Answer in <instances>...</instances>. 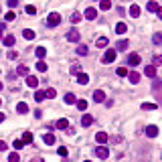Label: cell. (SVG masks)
Returning a JSON list of instances; mask_svg holds the SVG:
<instances>
[{"label":"cell","mask_w":162,"mask_h":162,"mask_svg":"<svg viewBox=\"0 0 162 162\" xmlns=\"http://www.w3.org/2000/svg\"><path fill=\"white\" fill-rule=\"evenodd\" d=\"M34 99H37V101H43L45 99V91H37V93H34Z\"/></svg>","instance_id":"ab89813d"},{"label":"cell","mask_w":162,"mask_h":162,"mask_svg":"<svg viewBox=\"0 0 162 162\" xmlns=\"http://www.w3.org/2000/svg\"><path fill=\"white\" fill-rule=\"evenodd\" d=\"M22 37H25L26 41H33V39H34V30H30V29H25V30H22Z\"/></svg>","instance_id":"ac0fdd59"},{"label":"cell","mask_w":162,"mask_h":162,"mask_svg":"<svg viewBox=\"0 0 162 162\" xmlns=\"http://www.w3.org/2000/svg\"><path fill=\"white\" fill-rule=\"evenodd\" d=\"M22 144H33V134H30V132H25V136H22Z\"/></svg>","instance_id":"484cf974"},{"label":"cell","mask_w":162,"mask_h":162,"mask_svg":"<svg viewBox=\"0 0 162 162\" xmlns=\"http://www.w3.org/2000/svg\"><path fill=\"white\" fill-rule=\"evenodd\" d=\"M14 18H16V12H14V10H8V12L4 14V20H6V22H10V20H14Z\"/></svg>","instance_id":"cb8c5ba5"},{"label":"cell","mask_w":162,"mask_h":162,"mask_svg":"<svg viewBox=\"0 0 162 162\" xmlns=\"http://www.w3.org/2000/svg\"><path fill=\"white\" fill-rule=\"evenodd\" d=\"M75 101H77V99H75L73 93H67V95H65V103H75Z\"/></svg>","instance_id":"836d02e7"},{"label":"cell","mask_w":162,"mask_h":162,"mask_svg":"<svg viewBox=\"0 0 162 162\" xmlns=\"http://www.w3.org/2000/svg\"><path fill=\"white\" fill-rule=\"evenodd\" d=\"M85 162H91V160H85Z\"/></svg>","instance_id":"9f6ffc18"},{"label":"cell","mask_w":162,"mask_h":162,"mask_svg":"<svg viewBox=\"0 0 162 162\" xmlns=\"http://www.w3.org/2000/svg\"><path fill=\"white\" fill-rule=\"evenodd\" d=\"M16 112H18V113H26V112H29V105H26L25 101H20L18 105H16Z\"/></svg>","instance_id":"ffe728a7"},{"label":"cell","mask_w":162,"mask_h":162,"mask_svg":"<svg viewBox=\"0 0 162 162\" xmlns=\"http://www.w3.org/2000/svg\"><path fill=\"white\" fill-rule=\"evenodd\" d=\"M156 12H158V18L162 20V8H160V6H158V10H156Z\"/></svg>","instance_id":"681fc988"},{"label":"cell","mask_w":162,"mask_h":162,"mask_svg":"<svg viewBox=\"0 0 162 162\" xmlns=\"http://www.w3.org/2000/svg\"><path fill=\"white\" fill-rule=\"evenodd\" d=\"M30 162H45V160H43V158H33Z\"/></svg>","instance_id":"f907efd6"},{"label":"cell","mask_w":162,"mask_h":162,"mask_svg":"<svg viewBox=\"0 0 162 162\" xmlns=\"http://www.w3.org/2000/svg\"><path fill=\"white\" fill-rule=\"evenodd\" d=\"M16 75H29V67H26V65H20V67L16 69Z\"/></svg>","instance_id":"4316f807"},{"label":"cell","mask_w":162,"mask_h":162,"mask_svg":"<svg viewBox=\"0 0 162 162\" xmlns=\"http://www.w3.org/2000/svg\"><path fill=\"white\" fill-rule=\"evenodd\" d=\"M18 160H20V156H18L16 152H12V154L8 156V162H18Z\"/></svg>","instance_id":"74e56055"},{"label":"cell","mask_w":162,"mask_h":162,"mask_svg":"<svg viewBox=\"0 0 162 162\" xmlns=\"http://www.w3.org/2000/svg\"><path fill=\"white\" fill-rule=\"evenodd\" d=\"M128 77H130V81H132V83H138V81H140V73H138V71H130Z\"/></svg>","instance_id":"2e32d148"},{"label":"cell","mask_w":162,"mask_h":162,"mask_svg":"<svg viewBox=\"0 0 162 162\" xmlns=\"http://www.w3.org/2000/svg\"><path fill=\"white\" fill-rule=\"evenodd\" d=\"M142 109H148V112H152V109H156V103H142Z\"/></svg>","instance_id":"d590c367"},{"label":"cell","mask_w":162,"mask_h":162,"mask_svg":"<svg viewBox=\"0 0 162 162\" xmlns=\"http://www.w3.org/2000/svg\"><path fill=\"white\" fill-rule=\"evenodd\" d=\"M0 91H2V83H0Z\"/></svg>","instance_id":"db71d44e"},{"label":"cell","mask_w":162,"mask_h":162,"mask_svg":"<svg viewBox=\"0 0 162 162\" xmlns=\"http://www.w3.org/2000/svg\"><path fill=\"white\" fill-rule=\"evenodd\" d=\"M43 140H45V144H49V146H53V144H55V140H57V138H55L53 134H49V132H47V134H45V136H43Z\"/></svg>","instance_id":"4fadbf2b"},{"label":"cell","mask_w":162,"mask_h":162,"mask_svg":"<svg viewBox=\"0 0 162 162\" xmlns=\"http://www.w3.org/2000/svg\"><path fill=\"white\" fill-rule=\"evenodd\" d=\"M79 20H81V14H79V12H73V14H71V22H79Z\"/></svg>","instance_id":"b9f144b4"},{"label":"cell","mask_w":162,"mask_h":162,"mask_svg":"<svg viewBox=\"0 0 162 162\" xmlns=\"http://www.w3.org/2000/svg\"><path fill=\"white\" fill-rule=\"evenodd\" d=\"M16 57H18V53H16V51H8V59L10 61H14Z\"/></svg>","instance_id":"ee69618b"},{"label":"cell","mask_w":162,"mask_h":162,"mask_svg":"<svg viewBox=\"0 0 162 162\" xmlns=\"http://www.w3.org/2000/svg\"><path fill=\"white\" fill-rule=\"evenodd\" d=\"M116 57H118V51H116V49H108L105 55L101 57V63L108 65V63H112V61H116Z\"/></svg>","instance_id":"6da1fadb"},{"label":"cell","mask_w":162,"mask_h":162,"mask_svg":"<svg viewBox=\"0 0 162 162\" xmlns=\"http://www.w3.org/2000/svg\"><path fill=\"white\" fill-rule=\"evenodd\" d=\"M2 150H6V142H2V140H0V152H2Z\"/></svg>","instance_id":"c3c4849f"},{"label":"cell","mask_w":162,"mask_h":162,"mask_svg":"<svg viewBox=\"0 0 162 162\" xmlns=\"http://www.w3.org/2000/svg\"><path fill=\"white\" fill-rule=\"evenodd\" d=\"M77 55H87V47H85V45H79L77 47Z\"/></svg>","instance_id":"8d00e7d4"},{"label":"cell","mask_w":162,"mask_h":162,"mask_svg":"<svg viewBox=\"0 0 162 162\" xmlns=\"http://www.w3.org/2000/svg\"><path fill=\"white\" fill-rule=\"evenodd\" d=\"M77 103V108L81 109V112H85V109H87V101H85V99H79V101H75Z\"/></svg>","instance_id":"f1b7e54d"},{"label":"cell","mask_w":162,"mask_h":162,"mask_svg":"<svg viewBox=\"0 0 162 162\" xmlns=\"http://www.w3.org/2000/svg\"><path fill=\"white\" fill-rule=\"evenodd\" d=\"M61 22V16H59V12H51L49 16H47V25L49 26H57Z\"/></svg>","instance_id":"7a4b0ae2"},{"label":"cell","mask_w":162,"mask_h":162,"mask_svg":"<svg viewBox=\"0 0 162 162\" xmlns=\"http://www.w3.org/2000/svg\"><path fill=\"white\" fill-rule=\"evenodd\" d=\"M25 10L29 12V14H37V8H34L33 4H26V8H25Z\"/></svg>","instance_id":"f35d334b"},{"label":"cell","mask_w":162,"mask_h":162,"mask_svg":"<svg viewBox=\"0 0 162 162\" xmlns=\"http://www.w3.org/2000/svg\"><path fill=\"white\" fill-rule=\"evenodd\" d=\"M91 124H93V116L85 113L83 118H81V126H83V128H87V126H91Z\"/></svg>","instance_id":"52a82bcc"},{"label":"cell","mask_w":162,"mask_h":162,"mask_svg":"<svg viewBox=\"0 0 162 162\" xmlns=\"http://www.w3.org/2000/svg\"><path fill=\"white\" fill-rule=\"evenodd\" d=\"M67 41L69 43H79V41H81V34H79V30L77 29H71L67 33Z\"/></svg>","instance_id":"3957f363"},{"label":"cell","mask_w":162,"mask_h":162,"mask_svg":"<svg viewBox=\"0 0 162 162\" xmlns=\"http://www.w3.org/2000/svg\"><path fill=\"white\" fill-rule=\"evenodd\" d=\"M26 85H29L30 89H34L37 85H39V79L34 77V75H26Z\"/></svg>","instance_id":"5b68a950"},{"label":"cell","mask_w":162,"mask_h":162,"mask_svg":"<svg viewBox=\"0 0 162 162\" xmlns=\"http://www.w3.org/2000/svg\"><path fill=\"white\" fill-rule=\"evenodd\" d=\"M77 81H79V83H81V85H87V83H89V77H87V75H85V73H79Z\"/></svg>","instance_id":"d4e9b609"},{"label":"cell","mask_w":162,"mask_h":162,"mask_svg":"<svg viewBox=\"0 0 162 162\" xmlns=\"http://www.w3.org/2000/svg\"><path fill=\"white\" fill-rule=\"evenodd\" d=\"M146 8L150 10V12H156V10H158V4H156V2H154V0H150V2H148V4H146Z\"/></svg>","instance_id":"83f0119b"},{"label":"cell","mask_w":162,"mask_h":162,"mask_svg":"<svg viewBox=\"0 0 162 162\" xmlns=\"http://www.w3.org/2000/svg\"><path fill=\"white\" fill-rule=\"evenodd\" d=\"M34 55H37L39 59H43V57H47V49H45V47H37V51H34Z\"/></svg>","instance_id":"d6986e66"},{"label":"cell","mask_w":162,"mask_h":162,"mask_svg":"<svg viewBox=\"0 0 162 162\" xmlns=\"http://www.w3.org/2000/svg\"><path fill=\"white\" fill-rule=\"evenodd\" d=\"M0 37H2V29H0Z\"/></svg>","instance_id":"f5cc1de1"},{"label":"cell","mask_w":162,"mask_h":162,"mask_svg":"<svg viewBox=\"0 0 162 162\" xmlns=\"http://www.w3.org/2000/svg\"><path fill=\"white\" fill-rule=\"evenodd\" d=\"M37 71L45 73V71H47V63H45V61H39V63H37Z\"/></svg>","instance_id":"d6a6232c"},{"label":"cell","mask_w":162,"mask_h":162,"mask_svg":"<svg viewBox=\"0 0 162 162\" xmlns=\"http://www.w3.org/2000/svg\"><path fill=\"white\" fill-rule=\"evenodd\" d=\"M14 37H12V34H8V37H6V39H4V45H6V47H12V45H14Z\"/></svg>","instance_id":"1f68e13d"},{"label":"cell","mask_w":162,"mask_h":162,"mask_svg":"<svg viewBox=\"0 0 162 162\" xmlns=\"http://www.w3.org/2000/svg\"><path fill=\"white\" fill-rule=\"evenodd\" d=\"M55 128H59V130H67V128H69V122H67L65 118H61V120H57Z\"/></svg>","instance_id":"7c38bea8"},{"label":"cell","mask_w":162,"mask_h":162,"mask_svg":"<svg viewBox=\"0 0 162 162\" xmlns=\"http://www.w3.org/2000/svg\"><path fill=\"white\" fill-rule=\"evenodd\" d=\"M95 16H97V10L95 8H85V18L87 20H95Z\"/></svg>","instance_id":"ba28073f"},{"label":"cell","mask_w":162,"mask_h":162,"mask_svg":"<svg viewBox=\"0 0 162 162\" xmlns=\"http://www.w3.org/2000/svg\"><path fill=\"white\" fill-rule=\"evenodd\" d=\"M0 105H2V99H0Z\"/></svg>","instance_id":"11a10c76"},{"label":"cell","mask_w":162,"mask_h":162,"mask_svg":"<svg viewBox=\"0 0 162 162\" xmlns=\"http://www.w3.org/2000/svg\"><path fill=\"white\" fill-rule=\"evenodd\" d=\"M152 41H154V45H162V33H154Z\"/></svg>","instance_id":"f546056e"},{"label":"cell","mask_w":162,"mask_h":162,"mask_svg":"<svg viewBox=\"0 0 162 162\" xmlns=\"http://www.w3.org/2000/svg\"><path fill=\"white\" fill-rule=\"evenodd\" d=\"M146 75L148 77H156V67H154V65H148L146 67Z\"/></svg>","instance_id":"44dd1931"},{"label":"cell","mask_w":162,"mask_h":162,"mask_svg":"<svg viewBox=\"0 0 162 162\" xmlns=\"http://www.w3.org/2000/svg\"><path fill=\"white\" fill-rule=\"evenodd\" d=\"M95 140H97V144L103 146V144L108 142V134H105V132H97V134H95Z\"/></svg>","instance_id":"9c48e42d"},{"label":"cell","mask_w":162,"mask_h":162,"mask_svg":"<svg viewBox=\"0 0 162 162\" xmlns=\"http://www.w3.org/2000/svg\"><path fill=\"white\" fill-rule=\"evenodd\" d=\"M93 99L97 103H101V101H105V93H103L101 89H97V91H93Z\"/></svg>","instance_id":"8fae6325"},{"label":"cell","mask_w":162,"mask_h":162,"mask_svg":"<svg viewBox=\"0 0 162 162\" xmlns=\"http://www.w3.org/2000/svg\"><path fill=\"white\" fill-rule=\"evenodd\" d=\"M12 146H14V150H20L25 144H22V140H14V142H12Z\"/></svg>","instance_id":"60d3db41"},{"label":"cell","mask_w":162,"mask_h":162,"mask_svg":"<svg viewBox=\"0 0 162 162\" xmlns=\"http://www.w3.org/2000/svg\"><path fill=\"white\" fill-rule=\"evenodd\" d=\"M126 30H128V26H126V22H118V25H116V33H118V34H124Z\"/></svg>","instance_id":"e0dca14e"},{"label":"cell","mask_w":162,"mask_h":162,"mask_svg":"<svg viewBox=\"0 0 162 162\" xmlns=\"http://www.w3.org/2000/svg\"><path fill=\"white\" fill-rule=\"evenodd\" d=\"M8 6H10V8H14V6H18V0H8Z\"/></svg>","instance_id":"7dc6e473"},{"label":"cell","mask_w":162,"mask_h":162,"mask_svg":"<svg viewBox=\"0 0 162 162\" xmlns=\"http://www.w3.org/2000/svg\"><path fill=\"white\" fill-rule=\"evenodd\" d=\"M57 152H59V156H67V148H65V146H61L59 150H57Z\"/></svg>","instance_id":"f6af8a7d"},{"label":"cell","mask_w":162,"mask_h":162,"mask_svg":"<svg viewBox=\"0 0 162 162\" xmlns=\"http://www.w3.org/2000/svg\"><path fill=\"white\" fill-rule=\"evenodd\" d=\"M95 154H97V156L101 158V160H105V158L109 156V150H108V148H105V146H99L97 150H95Z\"/></svg>","instance_id":"277c9868"},{"label":"cell","mask_w":162,"mask_h":162,"mask_svg":"<svg viewBox=\"0 0 162 162\" xmlns=\"http://www.w3.org/2000/svg\"><path fill=\"white\" fill-rule=\"evenodd\" d=\"M156 65H162V55H154V67Z\"/></svg>","instance_id":"7bdbcfd3"},{"label":"cell","mask_w":162,"mask_h":162,"mask_svg":"<svg viewBox=\"0 0 162 162\" xmlns=\"http://www.w3.org/2000/svg\"><path fill=\"white\" fill-rule=\"evenodd\" d=\"M116 73H118L120 77H128V69H126V67H120L118 71H116Z\"/></svg>","instance_id":"e575fe53"},{"label":"cell","mask_w":162,"mask_h":162,"mask_svg":"<svg viewBox=\"0 0 162 162\" xmlns=\"http://www.w3.org/2000/svg\"><path fill=\"white\" fill-rule=\"evenodd\" d=\"M4 118H6V116H4V113H2V112H0V124L4 122Z\"/></svg>","instance_id":"816d5d0a"},{"label":"cell","mask_w":162,"mask_h":162,"mask_svg":"<svg viewBox=\"0 0 162 162\" xmlns=\"http://www.w3.org/2000/svg\"><path fill=\"white\" fill-rule=\"evenodd\" d=\"M55 95H57V91H55L53 87H49V89H47V91H45V97H49V99H53Z\"/></svg>","instance_id":"4dcf8cb0"},{"label":"cell","mask_w":162,"mask_h":162,"mask_svg":"<svg viewBox=\"0 0 162 162\" xmlns=\"http://www.w3.org/2000/svg\"><path fill=\"white\" fill-rule=\"evenodd\" d=\"M130 16H134V18H138V16H140V6H138V4H132V6H130Z\"/></svg>","instance_id":"5bb4252c"},{"label":"cell","mask_w":162,"mask_h":162,"mask_svg":"<svg viewBox=\"0 0 162 162\" xmlns=\"http://www.w3.org/2000/svg\"><path fill=\"white\" fill-rule=\"evenodd\" d=\"M128 63L130 65H138V63H140V55H138V53H130L128 55Z\"/></svg>","instance_id":"30bf717a"},{"label":"cell","mask_w":162,"mask_h":162,"mask_svg":"<svg viewBox=\"0 0 162 162\" xmlns=\"http://www.w3.org/2000/svg\"><path fill=\"white\" fill-rule=\"evenodd\" d=\"M128 43H130V41H126V39L118 41V47H116V51H126V49H128Z\"/></svg>","instance_id":"9a60e30c"},{"label":"cell","mask_w":162,"mask_h":162,"mask_svg":"<svg viewBox=\"0 0 162 162\" xmlns=\"http://www.w3.org/2000/svg\"><path fill=\"white\" fill-rule=\"evenodd\" d=\"M146 136L148 138H156L158 136V128L156 126H146Z\"/></svg>","instance_id":"8992f818"},{"label":"cell","mask_w":162,"mask_h":162,"mask_svg":"<svg viewBox=\"0 0 162 162\" xmlns=\"http://www.w3.org/2000/svg\"><path fill=\"white\" fill-rule=\"evenodd\" d=\"M99 8L101 10H109L112 8V0H101V2H99Z\"/></svg>","instance_id":"7402d4cb"},{"label":"cell","mask_w":162,"mask_h":162,"mask_svg":"<svg viewBox=\"0 0 162 162\" xmlns=\"http://www.w3.org/2000/svg\"><path fill=\"white\" fill-rule=\"evenodd\" d=\"M95 45H97L99 49H103V47H108V39H105V37H99V39L95 41Z\"/></svg>","instance_id":"603a6c76"},{"label":"cell","mask_w":162,"mask_h":162,"mask_svg":"<svg viewBox=\"0 0 162 162\" xmlns=\"http://www.w3.org/2000/svg\"><path fill=\"white\" fill-rule=\"evenodd\" d=\"M71 73H73V75L79 73V65H71Z\"/></svg>","instance_id":"bcb514c9"}]
</instances>
